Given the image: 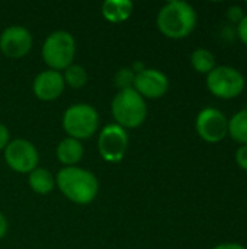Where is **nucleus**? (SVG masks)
Returning <instances> with one entry per match:
<instances>
[{
    "instance_id": "obj_1",
    "label": "nucleus",
    "mask_w": 247,
    "mask_h": 249,
    "mask_svg": "<svg viewBox=\"0 0 247 249\" xmlns=\"http://www.w3.org/2000/svg\"><path fill=\"white\" fill-rule=\"evenodd\" d=\"M195 9L182 0L167 1L157 15L159 31L170 39H182L192 34L197 26Z\"/></svg>"
},
{
    "instance_id": "obj_2",
    "label": "nucleus",
    "mask_w": 247,
    "mask_h": 249,
    "mask_svg": "<svg viewBox=\"0 0 247 249\" xmlns=\"http://www.w3.org/2000/svg\"><path fill=\"white\" fill-rule=\"evenodd\" d=\"M55 182L60 191L76 204H89L92 203L99 191V182L96 177L77 166L63 168L55 178Z\"/></svg>"
},
{
    "instance_id": "obj_3",
    "label": "nucleus",
    "mask_w": 247,
    "mask_h": 249,
    "mask_svg": "<svg viewBox=\"0 0 247 249\" xmlns=\"http://www.w3.org/2000/svg\"><path fill=\"white\" fill-rule=\"evenodd\" d=\"M112 115L122 128H137L147 117L144 98L132 88L119 90L112 101Z\"/></svg>"
},
{
    "instance_id": "obj_4",
    "label": "nucleus",
    "mask_w": 247,
    "mask_h": 249,
    "mask_svg": "<svg viewBox=\"0 0 247 249\" xmlns=\"http://www.w3.org/2000/svg\"><path fill=\"white\" fill-rule=\"evenodd\" d=\"M76 54V41L67 31H55L47 36L42 45V58L51 70H66Z\"/></svg>"
},
{
    "instance_id": "obj_5",
    "label": "nucleus",
    "mask_w": 247,
    "mask_h": 249,
    "mask_svg": "<svg viewBox=\"0 0 247 249\" xmlns=\"http://www.w3.org/2000/svg\"><path fill=\"white\" fill-rule=\"evenodd\" d=\"M99 125V114L89 104H76L67 108L63 115V127L66 133L76 140L89 139Z\"/></svg>"
},
{
    "instance_id": "obj_6",
    "label": "nucleus",
    "mask_w": 247,
    "mask_h": 249,
    "mask_svg": "<svg viewBox=\"0 0 247 249\" xmlns=\"http://www.w3.org/2000/svg\"><path fill=\"white\" fill-rule=\"evenodd\" d=\"M245 76L231 66H215V69L207 74L208 90L220 99L237 98L245 90Z\"/></svg>"
},
{
    "instance_id": "obj_7",
    "label": "nucleus",
    "mask_w": 247,
    "mask_h": 249,
    "mask_svg": "<svg viewBox=\"0 0 247 249\" xmlns=\"http://www.w3.org/2000/svg\"><path fill=\"white\" fill-rule=\"evenodd\" d=\"M198 136L207 143H220L229 134V120L217 108H204L195 121Z\"/></svg>"
},
{
    "instance_id": "obj_8",
    "label": "nucleus",
    "mask_w": 247,
    "mask_h": 249,
    "mask_svg": "<svg viewBox=\"0 0 247 249\" xmlns=\"http://www.w3.org/2000/svg\"><path fill=\"white\" fill-rule=\"evenodd\" d=\"M99 153L103 160L115 163L122 160L128 147V134L118 124H109L102 128L98 140Z\"/></svg>"
},
{
    "instance_id": "obj_9",
    "label": "nucleus",
    "mask_w": 247,
    "mask_h": 249,
    "mask_svg": "<svg viewBox=\"0 0 247 249\" xmlns=\"http://www.w3.org/2000/svg\"><path fill=\"white\" fill-rule=\"evenodd\" d=\"M4 159L9 168H12L13 171L20 174H31L33 169H36L39 156L31 142L25 139H16L7 143Z\"/></svg>"
},
{
    "instance_id": "obj_10",
    "label": "nucleus",
    "mask_w": 247,
    "mask_h": 249,
    "mask_svg": "<svg viewBox=\"0 0 247 249\" xmlns=\"http://www.w3.org/2000/svg\"><path fill=\"white\" fill-rule=\"evenodd\" d=\"M32 35L23 26H9L0 35V51L9 58H20L29 53Z\"/></svg>"
},
{
    "instance_id": "obj_11",
    "label": "nucleus",
    "mask_w": 247,
    "mask_h": 249,
    "mask_svg": "<svg viewBox=\"0 0 247 249\" xmlns=\"http://www.w3.org/2000/svg\"><path fill=\"white\" fill-rule=\"evenodd\" d=\"M134 90L143 98L157 99L162 98L169 89V79L157 69H144L135 74Z\"/></svg>"
},
{
    "instance_id": "obj_12",
    "label": "nucleus",
    "mask_w": 247,
    "mask_h": 249,
    "mask_svg": "<svg viewBox=\"0 0 247 249\" xmlns=\"http://www.w3.org/2000/svg\"><path fill=\"white\" fill-rule=\"evenodd\" d=\"M64 79L60 71L45 70L41 71L33 80V93L41 101H54L64 90Z\"/></svg>"
},
{
    "instance_id": "obj_13",
    "label": "nucleus",
    "mask_w": 247,
    "mask_h": 249,
    "mask_svg": "<svg viewBox=\"0 0 247 249\" xmlns=\"http://www.w3.org/2000/svg\"><path fill=\"white\" fill-rule=\"evenodd\" d=\"M132 9L134 4L130 0H106L102 4V15L112 23H121L131 16Z\"/></svg>"
},
{
    "instance_id": "obj_14",
    "label": "nucleus",
    "mask_w": 247,
    "mask_h": 249,
    "mask_svg": "<svg viewBox=\"0 0 247 249\" xmlns=\"http://www.w3.org/2000/svg\"><path fill=\"white\" fill-rule=\"evenodd\" d=\"M57 158L66 166H74L83 158V144L80 140L67 137L57 146Z\"/></svg>"
},
{
    "instance_id": "obj_15",
    "label": "nucleus",
    "mask_w": 247,
    "mask_h": 249,
    "mask_svg": "<svg viewBox=\"0 0 247 249\" xmlns=\"http://www.w3.org/2000/svg\"><path fill=\"white\" fill-rule=\"evenodd\" d=\"M29 187L36 194H48L55 187V179L49 171L44 168H36L29 174Z\"/></svg>"
},
{
    "instance_id": "obj_16",
    "label": "nucleus",
    "mask_w": 247,
    "mask_h": 249,
    "mask_svg": "<svg viewBox=\"0 0 247 249\" xmlns=\"http://www.w3.org/2000/svg\"><path fill=\"white\" fill-rule=\"evenodd\" d=\"M229 134L236 143L247 144V109L236 112L229 120Z\"/></svg>"
},
{
    "instance_id": "obj_17",
    "label": "nucleus",
    "mask_w": 247,
    "mask_h": 249,
    "mask_svg": "<svg viewBox=\"0 0 247 249\" xmlns=\"http://www.w3.org/2000/svg\"><path fill=\"white\" fill-rule=\"evenodd\" d=\"M191 64L198 73L208 74L215 69V57L207 48H197L191 54Z\"/></svg>"
},
{
    "instance_id": "obj_18",
    "label": "nucleus",
    "mask_w": 247,
    "mask_h": 249,
    "mask_svg": "<svg viewBox=\"0 0 247 249\" xmlns=\"http://www.w3.org/2000/svg\"><path fill=\"white\" fill-rule=\"evenodd\" d=\"M63 79H64V83L77 89V88H82L87 83V73L82 66L71 64L70 67L66 69Z\"/></svg>"
},
{
    "instance_id": "obj_19",
    "label": "nucleus",
    "mask_w": 247,
    "mask_h": 249,
    "mask_svg": "<svg viewBox=\"0 0 247 249\" xmlns=\"http://www.w3.org/2000/svg\"><path fill=\"white\" fill-rule=\"evenodd\" d=\"M134 79H135V73L132 71V69L124 67V69L118 70L115 74V86L119 88V90L131 89L134 85Z\"/></svg>"
},
{
    "instance_id": "obj_20",
    "label": "nucleus",
    "mask_w": 247,
    "mask_h": 249,
    "mask_svg": "<svg viewBox=\"0 0 247 249\" xmlns=\"http://www.w3.org/2000/svg\"><path fill=\"white\" fill-rule=\"evenodd\" d=\"M226 16H227V19H229L231 23L239 25V23H240V20L245 18V10H243L240 6H230V7L227 9Z\"/></svg>"
},
{
    "instance_id": "obj_21",
    "label": "nucleus",
    "mask_w": 247,
    "mask_h": 249,
    "mask_svg": "<svg viewBox=\"0 0 247 249\" xmlns=\"http://www.w3.org/2000/svg\"><path fill=\"white\" fill-rule=\"evenodd\" d=\"M236 163L239 165V168H242L243 171L247 172V144L245 146H240L237 150H236Z\"/></svg>"
},
{
    "instance_id": "obj_22",
    "label": "nucleus",
    "mask_w": 247,
    "mask_h": 249,
    "mask_svg": "<svg viewBox=\"0 0 247 249\" xmlns=\"http://www.w3.org/2000/svg\"><path fill=\"white\" fill-rule=\"evenodd\" d=\"M236 35L240 38V41L247 45V15L240 20L239 25H236Z\"/></svg>"
},
{
    "instance_id": "obj_23",
    "label": "nucleus",
    "mask_w": 247,
    "mask_h": 249,
    "mask_svg": "<svg viewBox=\"0 0 247 249\" xmlns=\"http://www.w3.org/2000/svg\"><path fill=\"white\" fill-rule=\"evenodd\" d=\"M7 143H9V130L3 124H0V150L6 147Z\"/></svg>"
},
{
    "instance_id": "obj_24",
    "label": "nucleus",
    "mask_w": 247,
    "mask_h": 249,
    "mask_svg": "<svg viewBox=\"0 0 247 249\" xmlns=\"http://www.w3.org/2000/svg\"><path fill=\"white\" fill-rule=\"evenodd\" d=\"M213 249H247L246 247L240 245V244H236V242H226V244H220L217 245L215 248Z\"/></svg>"
},
{
    "instance_id": "obj_25",
    "label": "nucleus",
    "mask_w": 247,
    "mask_h": 249,
    "mask_svg": "<svg viewBox=\"0 0 247 249\" xmlns=\"http://www.w3.org/2000/svg\"><path fill=\"white\" fill-rule=\"evenodd\" d=\"M6 232H7V222H6L4 216L0 213V239L6 235Z\"/></svg>"
}]
</instances>
